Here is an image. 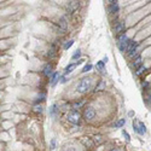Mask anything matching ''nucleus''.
<instances>
[{
    "label": "nucleus",
    "mask_w": 151,
    "mask_h": 151,
    "mask_svg": "<svg viewBox=\"0 0 151 151\" xmlns=\"http://www.w3.org/2000/svg\"><path fill=\"white\" fill-rule=\"evenodd\" d=\"M93 68V65L91 64V63H88V64H86L85 67H83V69H82V73H88L91 69Z\"/></svg>",
    "instance_id": "26"
},
{
    "label": "nucleus",
    "mask_w": 151,
    "mask_h": 151,
    "mask_svg": "<svg viewBox=\"0 0 151 151\" xmlns=\"http://www.w3.org/2000/svg\"><path fill=\"white\" fill-rule=\"evenodd\" d=\"M124 123H126V119H120L119 121H116L115 127H116V128H121V127H123Z\"/></svg>",
    "instance_id": "20"
},
{
    "label": "nucleus",
    "mask_w": 151,
    "mask_h": 151,
    "mask_svg": "<svg viewBox=\"0 0 151 151\" xmlns=\"http://www.w3.org/2000/svg\"><path fill=\"white\" fill-rule=\"evenodd\" d=\"M78 64H79V63H70V64H68L65 67V69H64V76H65V75H68V74H70L75 68H76Z\"/></svg>",
    "instance_id": "14"
},
{
    "label": "nucleus",
    "mask_w": 151,
    "mask_h": 151,
    "mask_svg": "<svg viewBox=\"0 0 151 151\" xmlns=\"http://www.w3.org/2000/svg\"><path fill=\"white\" fill-rule=\"evenodd\" d=\"M83 103H85L83 99H82V100H79V102H74V103H73V110H78L79 108H81V106L83 105Z\"/></svg>",
    "instance_id": "16"
},
{
    "label": "nucleus",
    "mask_w": 151,
    "mask_h": 151,
    "mask_svg": "<svg viewBox=\"0 0 151 151\" xmlns=\"http://www.w3.org/2000/svg\"><path fill=\"white\" fill-rule=\"evenodd\" d=\"M120 10V6H119V3L115 1V0H112V1H109L108 4V11H109V14H117Z\"/></svg>",
    "instance_id": "6"
},
{
    "label": "nucleus",
    "mask_w": 151,
    "mask_h": 151,
    "mask_svg": "<svg viewBox=\"0 0 151 151\" xmlns=\"http://www.w3.org/2000/svg\"><path fill=\"white\" fill-rule=\"evenodd\" d=\"M122 135H123V138H124V140H126V143H129L131 142V137H129V134H128V132L127 131H122Z\"/></svg>",
    "instance_id": "22"
},
{
    "label": "nucleus",
    "mask_w": 151,
    "mask_h": 151,
    "mask_svg": "<svg viewBox=\"0 0 151 151\" xmlns=\"http://www.w3.org/2000/svg\"><path fill=\"white\" fill-rule=\"evenodd\" d=\"M56 53H57L56 48H55V46H52V48L48 51V58H53V57L56 56Z\"/></svg>",
    "instance_id": "24"
},
{
    "label": "nucleus",
    "mask_w": 151,
    "mask_h": 151,
    "mask_svg": "<svg viewBox=\"0 0 151 151\" xmlns=\"http://www.w3.org/2000/svg\"><path fill=\"white\" fill-rule=\"evenodd\" d=\"M58 112H59V108H58L57 104H52L51 106H50V109H48V114H50V116H51V117H56V116H58Z\"/></svg>",
    "instance_id": "9"
},
{
    "label": "nucleus",
    "mask_w": 151,
    "mask_h": 151,
    "mask_svg": "<svg viewBox=\"0 0 151 151\" xmlns=\"http://www.w3.org/2000/svg\"><path fill=\"white\" fill-rule=\"evenodd\" d=\"M34 109H35L36 112H42V106H41V105H35Z\"/></svg>",
    "instance_id": "30"
},
{
    "label": "nucleus",
    "mask_w": 151,
    "mask_h": 151,
    "mask_svg": "<svg viewBox=\"0 0 151 151\" xmlns=\"http://www.w3.org/2000/svg\"><path fill=\"white\" fill-rule=\"evenodd\" d=\"M45 98H46V93H40L39 96L36 97V99H35V104H37V103H41L42 100H45Z\"/></svg>",
    "instance_id": "18"
},
{
    "label": "nucleus",
    "mask_w": 151,
    "mask_h": 151,
    "mask_svg": "<svg viewBox=\"0 0 151 151\" xmlns=\"http://www.w3.org/2000/svg\"><path fill=\"white\" fill-rule=\"evenodd\" d=\"M96 68H97V70H99V71L102 73V74H104V70H105V63H104L103 60H99V62H97Z\"/></svg>",
    "instance_id": "15"
},
{
    "label": "nucleus",
    "mask_w": 151,
    "mask_h": 151,
    "mask_svg": "<svg viewBox=\"0 0 151 151\" xmlns=\"http://www.w3.org/2000/svg\"><path fill=\"white\" fill-rule=\"evenodd\" d=\"M133 129H134V132H135L137 134L143 135V134L146 133V126H145V123L142 122V121L134 120V121H133Z\"/></svg>",
    "instance_id": "5"
},
{
    "label": "nucleus",
    "mask_w": 151,
    "mask_h": 151,
    "mask_svg": "<svg viewBox=\"0 0 151 151\" xmlns=\"http://www.w3.org/2000/svg\"><path fill=\"white\" fill-rule=\"evenodd\" d=\"M80 7V3L79 1H69L68 3V11L70 12V14H73V12L78 11V9Z\"/></svg>",
    "instance_id": "8"
},
{
    "label": "nucleus",
    "mask_w": 151,
    "mask_h": 151,
    "mask_svg": "<svg viewBox=\"0 0 151 151\" xmlns=\"http://www.w3.org/2000/svg\"><path fill=\"white\" fill-rule=\"evenodd\" d=\"M110 151H119V149H112V150H110Z\"/></svg>",
    "instance_id": "32"
},
{
    "label": "nucleus",
    "mask_w": 151,
    "mask_h": 151,
    "mask_svg": "<svg viewBox=\"0 0 151 151\" xmlns=\"http://www.w3.org/2000/svg\"><path fill=\"white\" fill-rule=\"evenodd\" d=\"M73 45H74V40H69V41H67L64 45H63V50H65V51H67V50L70 48Z\"/></svg>",
    "instance_id": "23"
},
{
    "label": "nucleus",
    "mask_w": 151,
    "mask_h": 151,
    "mask_svg": "<svg viewBox=\"0 0 151 151\" xmlns=\"http://www.w3.org/2000/svg\"><path fill=\"white\" fill-rule=\"evenodd\" d=\"M50 147H51V150H53L56 147V139L53 138V139H51V142H50Z\"/></svg>",
    "instance_id": "28"
},
{
    "label": "nucleus",
    "mask_w": 151,
    "mask_h": 151,
    "mask_svg": "<svg viewBox=\"0 0 151 151\" xmlns=\"http://www.w3.org/2000/svg\"><path fill=\"white\" fill-rule=\"evenodd\" d=\"M100 142H102V135H96V137H94V142H93V143L99 144Z\"/></svg>",
    "instance_id": "27"
},
{
    "label": "nucleus",
    "mask_w": 151,
    "mask_h": 151,
    "mask_svg": "<svg viewBox=\"0 0 151 151\" xmlns=\"http://www.w3.org/2000/svg\"><path fill=\"white\" fill-rule=\"evenodd\" d=\"M82 115H83V119L86 121H93L96 119V116H97V111H96V109L93 106H86L83 109V114Z\"/></svg>",
    "instance_id": "3"
},
{
    "label": "nucleus",
    "mask_w": 151,
    "mask_h": 151,
    "mask_svg": "<svg viewBox=\"0 0 151 151\" xmlns=\"http://www.w3.org/2000/svg\"><path fill=\"white\" fill-rule=\"evenodd\" d=\"M80 57H81V50H76V51L73 53L71 59H73V60H76V59H79Z\"/></svg>",
    "instance_id": "19"
},
{
    "label": "nucleus",
    "mask_w": 151,
    "mask_h": 151,
    "mask_svg": "<svg viewBox=\"0 0 151 151\" xmlns=\"http://www.w3.org/2000/svg\"><path fill=\"white\" fill-rule=\"evenodd\" d=\"M114 30H115V33L121 35V33L124 30V23L123 22H116L115 27H114Z\"/></svg>",
    "instance_id": "11"
},
{
    "label": "nucleus",
    "mask_w": 151,
    "mask_h": 151,
    "mask_svg": "<svg viewBox=\"0 0 151 151\" xmlns=\"http://www.w3.org/2000/svg\"><path fill=\"white\" fill-rule=\"evenodd\" d=\"M142 60H143L142 57H140V56H138V57L134 59V62H133V67L138 69V68H139V65L142 64Z\"/></svg>",
    "instance_id": "17"
},
{
    "label": "nucleus",
    "mask_w": 151,
    "mask_h": 151,
    "mask_svg": "<svg viewBox=\"0 0 151 151\" xmlns=\"http://www.w3.org/2000/svg\"><path fill=\"white\" fill-rule=\"evenodd\" d=\"M67 81H68L67 76H62V78H60V82H62V83H65Z\"/></svg>",
    "instance_id": "31"
},
{
    "label": "nucleus",
    "mask_w": 151,
    "mask_h": 151,
    "mask_svg": "<svg viewBox=\"0 0 151 151\" xmlns=\"http://www.w3.org/2000/svg\"><path fill=\"white\" fill-rule=\"evenodd\" d=\"M128 41H129V39H128V36L126 35V34L119 35V37H117V47H119V50H120L121 52H124L126 51L127 45H128Z\"/></svg>",
    "instance_id": "4"
},
{
    "label": "nucleus",
    "mask_w": 151,
    "mask_h": 151,
    "mask_svg": "<svg viewBox=\"0 0 151 151\" xmlns=\"http://www.w3.org/2000/svg\"><path fill=\"white\" fill-rule=\"evenodd\" d=\"M59 79H60L59 73H58V71H55V73L51 75V80H50V83H51V86H55V85L58 82Z\"/></svg>",
    "instance_id": "13"
},
{
    "label": "nucleus",
    "mask_w": 151,
    "mask_h": 151,
    "mask_svg": "<svg viewBox=\"0 0 151 151\" xmlns=\"http://www.w3.org/2000/svg\"><path fill=\"white\" fill-rule=\"evenodd\" d=\"M91 87H92V78H82L80 79V81L78 82L76 85V91L78 93H87L90 90H91Z\"/></svg>",
    "instance_id": "1"
},
{
    "label": "nucleus",
    "mask_w": 151,
    "mask_h": 151,
    "mask_svg": "<svg viewBox=\"0 0 151 151\" xmlns=\"http://www.w3.org/2000/svg\"><path fill=\"white\" fill-rule=\"evenodd\" d=\"M81 143H82L86 147H88V149H91V147L94 146V143H93V140L91 139V138H82V139H81Z\"/></svg>",
    "instance_id": "12"
},
{
    "label": "nucleus",
    "mask_w": 151,
    "mask_h": 151,
    "mask_svg": "<svg viewBox=\"0 0 151 151\" xmlns=\"http://www.w3.org/2000/svg\"><path fill=\"white\" fill-rule=\"evenodd\" d=\"M81 120V114L79 112V110H70L68 114H67V121L73 123V124H76L79 123Z\"/></svg>",
    "instance_id": "2"
},
{
    "label": "nucleus",
    "mask_w": 151,
    "mask_h": 151,
    "mask_svg": "<svg viewBox=\"0 0 151 151\" xmlns=\"http://www.w3.org/2000/svg\"><path fill=\"white\" fill-rule=\"evenodd\" d=\"M63 151H78V149L74 147V146H69V147H64Z\"/></svg>",
    "instance_id": "29"
},
{
    "label": "nucleus",
    "mask_w": 151,
    "mask_h": 151,
    "mask_svg": "<svg viewBox=\"0 0 151 151\" xmlns=\"http://www.w3.org/2000/svg\"><path fill=\"white\" fill-rule=\"evenodd\" d=\"M42 73H44L45 76H51L53 74V67H52L51 63H46L44 69H42Z\"/></svg>",
    "instance_id": "7"
},
{
    "label": "nucleus",
    "mask_w": 151,
    "mask_h": 151,
    "mask_svg": "<svg viewBox=\"0 0 151 151\" xmlns=\"http://www.w3.org/2000/svg\"><path fill=\"white\" fill-rule=\"evenodd\" d=\"M105 87V82H104V80H100L99 81V83L96 86V91H100V90H103Z\"/></svg>",
    "instance_id": "21"
},
{
    "label": "nucleus",
    "mask_w": 151,
    "mask_h": 151,
    "mask_svg": "<svg viewBox=\"0 0 151 151\" xmlns=\"http://www.w3.org/2000/svg\"><path fill=\"white\" fill-rule=\"evenodd\" d=\"M144 70H145V67H144V65H140L139 68L137 69V71H135V75H137V76H139V75H142V74L144 73Z\"/></svg>",
    "instance_id": "25"
},
{
    "label": "nucleus",
    "mask_w": 151,
    "mask_h": 151,
    "mask_svg": "<svg viewBox=\"0 0 151 151\" xmlns=\"http://www.w3.org/2000/svg\"><path fill=\"white\" fill-rule=\"evenodd\" d=\"M58 26H59V28H60V29L64 30V29L68 27V17H67V16L60 17V18H59V21H58Z\"/></svg>",
    "instance_id": "10"
}]
</instances>
